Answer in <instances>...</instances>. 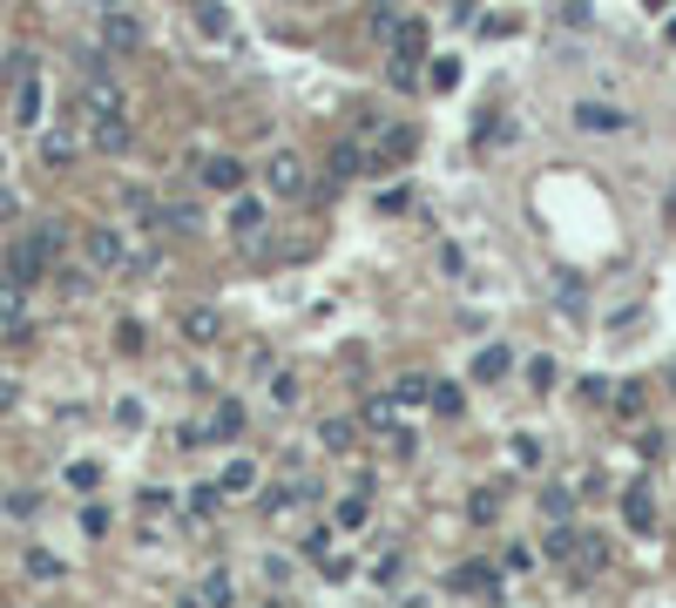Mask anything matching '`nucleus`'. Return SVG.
I'll use <instances>...</instances> for the list:
<instances>
[{
	"label": "nucleus",
	"mask_w": 676,
	"mask_h": 608,
	"mask_svg": "<svg viewBox=\"0 0 676 608\" xmlns=\"http://www.w3.org/2000/svg\"><path fill=\"white\" fill-rule=\"evenodd\" d=\"M81 250H89V271H109V278H122V271H136V265H142V257L129 250V237H122L116 223H96Z\"/></svg>",
	"instance_id": "f257e3e1"
},
{
	"label": "nucleus",
	"mask_w": 676,
	"mask_h": 608,
	"mask_svg": "<svg viewBox=\"0 0 676 608\" xmlns=\"http://www.w3.org/2000/svg\"><path fill=\"white\" fill-rule=\"evenodd\" d=\"M14 122H21V129H34V122H41V74H34V61H28V54L14 61Z\"/></svg>",
	"instance_id": "f03ea898"
},
{
	"label": "nucleus",
	"mask_w": 676,
	"mask_h": 608,
	"mask_svg": "<svg viewBox=\"0 0 676 608\" xmlns=\"http://www.w3.org/2000/svg\"><path fill=\"white\" fill-rule=\"evenodd\" d=\"M265 190H271V197H305V156L278 149V156L265 162Z\"/></svg>",
	"instance_id": "7ed1b4c3"
},
{
	"label": "nucleus",
	"mask_w": 676,
	"mask_h": 608,
	"mask_svg": "<svg viewBox=\"0 0 676 608\" xmlns=\"http://www.w3.org/2000/svg\"><path fill=\"white\" fill-rule=\"evenodd\" d=\"M81 109H89V122H96V116H116V109H122L116 74H102V68H89V74H81Z\"/></svg>",
	"instance_id": "20e7f679"
},
{
	"label": "nucleus",
	"mask_w": 676,
	"mask_h": 608,
	"mask_svg": "<svg viewBox=\"0 0 676 608\" xmlns=\"http://www.w3.org/2000/svg\"><path fill=\"white\" fill-rule=\"evenodd\" d=\"M102 48L136 54V48H142V21H136L129 8H102Z\"/></svg>",
	"instance_id": "39448f33"
},
{
	"label": "nucleus",
	"mask_w": 676,
	"mask_h": 608,
	"mask_svg": "<svg viewBox=\"0 0 676 608\" xmlns=\"http://www.w3.org/2000/svg\"><path fill=\"white\" fill-rule=\"evenodd\" d=\"M0 325H8L14 338L28 331V285H21L14 271H0Z\"/></svg>",
	"instance_id": "423d86ee"
},
{
	"label": "nucleus",
	"mask_w": 676,
	"mask_h": 608,
	"mask_svg": "<svg viewBox=\"0 0 676 608\" xmlns=\"http://www.w3.org/2000/svg\"><path fill=\"white\" fill-rule=\"evenodd\" d=\"M575 129L581 136H616V129H629V116L609 109V102H575Z\"/></svg>",
	"instance_id": "0eeeda50"
},
{
	"label": "nucleus",
	"mask_w": 676,
	"mask_h": 608,
	"mask_svg": "<svg viewBox=\"0 0 676 608\" xmlns=\"http://www.w3.org/2000/svg\"><path fill=\"white\" fill-rule=\"evenodd\" d=\"M447 588H454V595H494V588H500V575H494L487 561H460V568L447 575Z\"/></svg>",
	"instance_id": "6e6552de"
},
{
	"label": "nucleus",
	"mask_w": 676,
	"mask_h": 608,
	"mask_svg": "<svg viewBox=\"0 0 676 608\" xmlns=\"http://www.w3.org/2000/svg\"><path fill=\"white\" fill-rule=\"evenodd\" d=\"M250 487H258V460H250V453H230V460L217 467V494H250Z\"/></svg>",
	"instance_id": "1a4fd4ad"
},
{
	"label": "nucleus",
	"mask_w": 676,
	"mask_h": 608,
	"mask_svg": "<svg viewBox=\"0 0 676 608\" xmlns=\"http://www.w3.org/2000/svg\"><path fill=\"white\" fill-rule=\"evenodd\" d=\"M237 183H243V162H237V156H203V190L230 197Z\"/></svg>",
	"instance_id": "9d476101"
},
{
	"label": "nucleus",
	"mask_w": 676,
	"mask_h": 608,
	"mask_svg": "<svg viewBox=\"0 0 676 608\" xmlns=\"http://www.w3.org/2000/svg\"><path fill=\"white\" fill-rule=\"evenodd\" d=\"M406 156H412V129H386L379 149H372V169H392V162H406Z\"/></svg>",
	"instance_id": "9b49d317"
},
{
	"label": "nucleus",
	"mask_w": 676,
	"mask_h": 608,
	"mask_svg": "<svg viewBox=\"0 0 676 608\" xmlns=\"http://www.w3.org/2000/svg\"><path fill=\"white\" fill-rule=\"evenodd\" d=\"M258 230H265V203H250V197H243V203H230V237H243V243H250Z\"/></svg>",
	"instance_id": "f8f14e48"
},
{
	"label": "nucleus",
	"mask_w": 676,
	"mask_h": 608,
	"mask_svg": "<svg viewBox=\"0 0 676 608\" xmlns=\"http://www.w3.org/2000/svg\"><path fill=\"white\" fill-rule=\"evenodd\" d=\"M96 149H129V122H122V109H116V116H96Z\"/></svg>",
	"instance_id": "ddd939ff"
},
{
	"label": "nucleus",
	"mask_w": 676,
	"mask_h": 608,
	"mask_svg": "<svg viewBox=\"0 0 676 608\" xmlns=\"http://www.w3.org/2000/svg\"><path fill=\"white\" fill-rule=\"evenodd\" d=\"M74 149H81V142H74L68 129H48V136H41V162H54V169H61V162H74Z\"/></svg>",
	"instance_id": "4468645a"
},
{
	"label": "nucleus",
	"mask_w": 676,
	"mask_h": 608,
	"mask_svg": "<svg viewBox=\"0 0 676 608\" xmlns=\"http://www.w3.org/2000/svg\"><path fill=\"white\" fill-rule=\"evenodd\" d=\"M581 548H588V541H581V535H568V528H555V535H548V548H541V555H548V561H575V555H581Z\"/></svg>",
	"instance_id": "2eb2a0df"
},
{
	"label": "nucleus",
	"mask_w": 676,
	"mask_h": 608,
	"mask_svg": "<svg viewBox=\"0 0 676 608\" xmlns=\"http://www.w3.org/2000/svg\"><path fill=\"white\" fill-rule=\"evenodd\" d=\"M210 432H217V440H237V432H243V406H217V419H210Z\"/></svg>",
	"instance_id": "dca6fc26"
},
{
	"label": "nucleus",
	"mask_w": 676,
	"mask_h": 608,
	"mask_svg": "<svg viewBox=\"0 0 676 608\" xmlns=\"http://www.w3.org/2000/svg\"><path fill=\"white\" fill-rule=\"evenodd\" d=\"M366 426H379V432H399V406H392V399H366Z\"/></svg>",
	"instance_id": "f3484780"
},
{
	"label": "nucleus",
	"mask_w": 676,
	"mask_h": 608,
	"mask_svg": "<svg viewBox=\"0 0 676 608\" xmlns=\"http://www.w3.org/2000/svg\"><path fill=\"white\" fill-rule=\"evenodd\" d=\"M183 338H190V345H210V338H217V318H210V311H190V318H183Z\"/></svg>",
	"instance_id": "a211bd4d"
},
{
	"label": "nucleus",
	"mask_w": 676,
	"mask_h": 608,
	"mask_svg": "<svg viewBox=\"0 0 676 608\" xmlns=\"http://www.w3.org/2000/svg\"><path fill=\"white\" fill-rule=\"evenodd\" d=\"M643 494H649V487H636V494L623 500V514H629V528H649V520H656V507H649Z\"/></svg>",
	"instance_id": "6ab92c4d"
},
{
	"label": "nucleus",
	"mask_w": 676,
	"mask_h": 608,
	"mask_svg": "<svg viewBox=\"0 0 676 608\" xmlns=\"http://www.w3.org/2000/svg\"><path fill=\"white\" fill-rule=\"evenodd\" d=\"M331 162H338V177H359V169H366V149H359V142H338Z\"/></svg>",
	"instance_id": "aec40b11"
},
{
	"label": "nucleus",
	"mask_w": 676,
	"mask_h": 608,
	"mask_svg": "<svg viewBox=\"0 0 676 608\" xmlns=\"http://www.w3.org/2000/svg\"><path fill=\"white\" fill-rule=\"evenodd\" d=\"M507 372V352H500V345H487V352L474 359V379H500Z\"/></svg>",
	"instance_id": "412c9836"
},
{
	"label": "nucleus",
	"mask_w": 676,
	"mask_h": 608,
	"mask_svg": "<svg viewBox=\"0 0 676 608\" xmlns=\"http://www.w3.org/2000/svg\"><path fill=\"white\" fill-rule=\"evenodd\" d=\"M318 440H325L331 453H346V447H352V426H346V419H325V432H318Z\"/></svg>",
	"instance_id": "4be33fe9"
},
{
	"label": "nucleus",
	"mask_w": 676,
	"mask_h": 608,
	"mask_svg": "<svg viewBox=\"0 0 676 608\" xmlns=\"http://www.w3.org/2000/svg\"><path fill=\"white\" fill-rule=\"evenodd\" d=\"M271 399H278V406H298V379H291V372H278V379H271Z\"/></svg>",
	"instance_id": "5701e85b"
},
{
	"label": "nucleus",
	"mask_w": 676,
	"mask_h": 608,
	"mask_svg": "<svg viewBox=\"0 0 676 608\" xmlns=\"http://www.w3.org/2000/svg\"><path fill=\"white\" fill-rule=\"evenodd\" d=\"M427 399H434V412H447V419H454V412H460V392H454V386H440V392H434V386H427Z\"/></svg>",
	"instance_id": "b1692460"
},
{
	"label": "nucleus",
	"mask_w": 676,
	"mask_h": 608,
	"mask_svg": "<svg viewBox=\"0 0 676 608\" xmlns=\"http://www.w3.org/2000/svg\"><path fill=\"white\" fill-rule=\"evenodd\" d=\"M217 500H223V494H217V480H210V487H190V514H210Z\"/></svg>",
	"instance_id": "393cba45"
},
{
	"label": "nucleus",
	"mask_w": 676,
	"mask_h": 608,
	"mask_svg": "<svg viewBox=\"0 0 676 608\" xmlns=\"http://www.w3.org/2000/svg\"><path fill=\"white\" fill-rule=\"evenodd\" d=\"M372 28H379V34H392V28H399V14H392V0H372Z\"/></svg>",
	"instance_id": "a878e982"
},
{
	"label": "nucleus",
	"mask_w": 676,
	"mask_h": 608,
	"mask_svg": "<svg viewBox=\"0 0 676 608\" xmlns=\"http://www.w3.org/2000/svg\"><path fill=\"white\" fill-rule=\"evenodd\" d=\"M81 535H109V514L102 507H81Z\"/></svg>",
	"instance_id": "bb28decb"
},
{
	"label": "nucleus",
	"mask_w": 676,
	"mask_h": 608,
	"mask_svg": "<svg viewBox=\"0 0 676 608\" xmlns=\"http://www.w3.org/2000/svg\"><path fill=\"white\" fill-rule=\"evenodd\" d=\"M541 507H548V514H555V520H568V507H575V500H568V494H561V487H548V494H541Z\"/></svg>",
	"instance_id": "cd10ccee"
},
{
	"label": "nucleus",
	"mask_w": 676,
	"mask_h": 608,
	"mask_svg": "<svg viewBox=\"0 0 676 608\" xmlns=\"http://www.w3.org/2000/svg\"><path fill=\"white\" fill-rule=\"evenodd\" d=\"M338 520H346V528H359V520H366V500L352 494V500H338Z\"/></svg>",
	"instance_id": "c85d7f7f"
},
{
	"label": "nucleus",
	"mask_w": 676,
	"mask_h": 608,
	"mask_svg": "<svg viewBox=\"0 0 676 608\" xmlns=\"http://www.w3.org/2000/svg\"><path fill=\"white\" fill-rule=\"evenodd\" d=\"M96 480H102V474H96L89 460H74V467H68V487H96Z\"/></svg>",
	"instance_id": "c756f323"
},
{
	"label": "nucleus",
	"mask_w": 676,
	"mask_h": 608,
	"mask_svg": "<svg viewBox=\"0 0 676 608\" xmlns=\"http://www.w3.org/2000/svg\"><path fill=\"white\" fill-rule=\"evenodd\" d=\"M28 575H41V581H54V575H61V561H48V555H28Z\"/></svg>",
	"instance_id": "7c9ffc66"
},
{
	"label": "nucleus",
	"mask_w": 676,
	"mask_h": 608,
	"mask_svg": "<svg viewBox=\"0 0 676 608\" xmlns=\"http://www.w3.org/2000/svg\"><path fill=\"white\" fill-rule=\"evenodd\" d=\"M203 601H230V575H210L203 581Z\"/></svg>",
	"instance_id": "2f4dec72"
},
{
	"label": "nucleus",
	"mask_w": 676,
	"mask_h": 608,
	"mask_svg": "<svg viewBox=\"0 0 676 608\" xmlns=\"http://www.w3.org/2000/svg\"><path fill=\"white\" fill-rule=\"evenodd\" d=\"M14 406V379H0V412H8Z\"/></svg>",
	"instance_id": "473e14b6"
}]
</instances>
